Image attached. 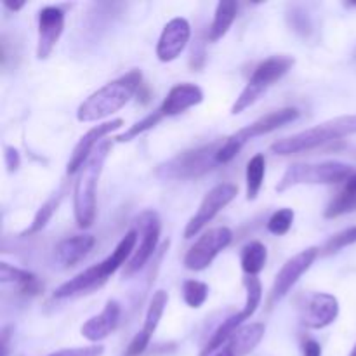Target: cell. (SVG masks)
<instances>
[{"label": "cell", "instance_id": "6da1fadb", "mask_svg": "<svg viewBox=\"0 0 356 356\" xmlns=\"http://www.w3.org/2000/svg\"><path fill=\"white\" fill-rule=\"evenodd\" d=\"M143 82V73L139 70H131L125 75L111 80L106 86L90 94L76 110L79 122L89 124V122L103 120L110 115L117 113L131 101V97L138 92Z\"/></svg>", "mask_w": 356, "mask_h": 356}, {"label": "cell", "instance_id": "7a4b0ae2", "mask_svg": "<svg viewBox=\"0 0 356 356\" xmlns=\"http://www.w3.org/2000/svg\"><path fill=\"white\" fill-rule=\"evenodd\" d=\"M111 149V141H101L92 155L87 159L73 188V212L75 221L80 228H90L96 219V191L97 181L103 172L104 162Z\"/></svg>", "mask_w": 356, "mask_h": 356}, {"label": "cell", "instance_id": "3957f363", "mask_svg": "<svg viewBox=\"0 0 356 356\" xmlns=\"http://www.w3.org/2000/svg\"><path fill=\"white\" fill-rule=\"evenodd\" d=\"M353 134H356V115H344L273 143L271 152L275 155H298Z\"/></svg>", "mask_w": 356, "mask_h": 356}, {"label": "cell", "instance_id": "277c9868", "mask_svg": "<svg viewBox=\"0 0 356 356\" xmlns=\"http://www.w3.org/2000/svg\"><path fill=\"white\" fill-rule=\"evenodd\" d=\"M356 174L355 167L344 162H322V163H292L287 167L275 190L284 193L289 188L299 184H337L348 183Z\"/></svg>", "mask_w": 356, "mask_h": 356}, {"label": "cell", "instance_id": "5b68a950", "mask_svg": "<svg viewBox=\"0 0 356 356\" xmlns=\"http://www.w3.org/2000/svg\"><path fill=\"white\" fill-rule=\"evenodd\" d=\"M298 117H299L298 108L287 106V108H280V110H275L271 111V113L264 115V117L257 118L256 122L238 129L235 134L229 136V138L219 146L216 160H218V163L232 162V160L242 152L243 146H245L249 141H252L254 138L270 134V132L280 129L282 125H287L291 124V122H294Z\"/></svg>", "mask_w": 356, "mask_h": 356}, {"label": "cell", "instance_id": "8992f818", "mask_svg": "<svg viewBox=\"0 0 356 356\" xmlns=\"http://www.w3.org/2000/svg\"><path fill=\"white\" fill-rule=\"evenodd\" d=\"M294 63L296 59L292 56H271V58L259 63L250 75L245 89L236 97L232 108V115H238L249 106H252L277 80H280L294 66Z\"/></svg>", "mask_w": 356, "mask_h": 356}, {"label": "cell", "instance_id": "52a82bcc", "mask_svg": "<svg viewBox=\"0 0 356 356\" xmlns=\"http://www.w3.org/2000/svg\"><path fill=\"white\" fill-rule=\"evenodd\" d=\"M243 285H245V291H247V301L245 306L240 309L236 315H232L228 320L221 323L218 327L214 334H212L211 341L207 343L205 350L202 351L200 356H207L212 355L214 351H218L240 327H243V322L245 320H250L254 316V313L257 312L261 305V299H263V285H261L259 278L257 277H245L243 278Z\"/></svg>", "mask_w": 356, "mask_h": 356}, {"label": "cell", "instance_id": "ba28073f", "mask_svg": "<svg viewBox=\"0 0 356 356\" xmlns=\"http://www.w3.org/2000/svg\"><path fill=\"white\" fill-rule=\"evenodd\" d=\"M218 149L219 146L214 143V145L204 146V148L181 153V155L174 156L172 160L160 165L156 170V176L163 177V179H190V177L202 176L218 163V160H216Z\"/></svg>", "mask_w": 356, "mask_h": 356}, {"label": "cell", "instance_id": "9c48e42d", "mask_svg": "<svg viewBox=\"0 0 356 356\" xmlns=\"http://www.w3.org/2000/svg\"><path fill=\"white\" fill-rule=\"evenodd\" d=\"M233 233L226 226L212 228L205 232L200 238L195 242V245L184 256V266L190 271H204L212 264L221 250L232 243Z\"/></svg>", "mask_w": 356, "mask_h": 356}, {"label": "cell", "instance_id": "30bf717a", "mask_svg": "<svg viewBox=\"0 0 356 356\" xmlns=\"http://www.w3.org/2000/svg\"><path fill=\"white\" fill-rule=\"evenodd\" d=\"M318 254H320V249H316V247H309V249L301 250L299 254H296L294 257H291V259L282 266V270L278 271V275L275 277L270 296H268V301H266L268 308L270 309L273 308L277 302H280L282 299L291 292V289L298 284L299 278H301L302 275L312 268V264L315 263Z\"/></svg>", "mask_w": 356, "mask_h": 356}, {"label": "cell", "instance_id": "8fae6325", "mask_svg": "<svg viewBox=\"0 0 356 356\" xmlns=\"http://www.w3.org/2000/svg\"><path fill=\"white\" fill-rule=\"evenodd\" d=\"M238 195V188L232 183H221L216 184L211 191L204 197L200 207L195 212L193 218L190 219V222L186 225L184 229V238H193L195 235L202 232L216 216L219 214L221 209H225L226 205L232 204L235 200V197Z\"/></svg>", "mask_w": 356, "mask_h": 356}, {"label": "cell", "instance_id": "7c38bea8", "mask_svg": "<svg viewBox=\"0 0 356 356\" xmlns=\"http://www.w3.org/2000/svg\"><path fill=\"white\" fill-rule=\"evenodd\" d=\"M136 225H138V233L141 236L138 249H136L132 259L125 264L124 277L136 273L141 270L149 257L155 254L156 245L160 240V229H162V222H160L159 214L155 211H145L136 218Z\"/></svg>", "mask_w": 356, "mask_h": 356}, {"label": "cell", "instance_id": "4fadbf2b", "mask_svg": "<svg viewBox=\"0 0 356 356\" xmlns=\"http://www.w3.org/2000/svg\"><path fill=\"white\" fill-rule=\"evenodd\" d=\"M65 30V10L58 6H45L38 13L37 58L47 59Z\"/></svg>", "mask_w": 356, "mask_h": 356}, {"label": "cell", "instance_id": "5bb4252c", "mask_svg": "<svg viewBox=\"0 0 356 356\" xmlns=\"http://www.w3.org/2000/svg\"><path fill=\"white\" fill-rule=\"evenodd\" d=\"M339 316V301L332 294L316 292L306 301L301 313V323L308 329L320 330L332 325Z\"/></svg>", "mask_w": 356, "mask_h": 356}, {"label": "cell", "instance_id": "9a60e30c", "mask_svg": "<svg viewBox=\"0 0 356 356\" xmlns=\"http://www.w3.org/2000/svg\"><path fill=\"white\" fill-rule=\"evenodd\" d=\"M191 37V26L184 17H174L163 26L156 44V58L162 63H170L179 58Z\"/></svg>", "mask_w": 356, "mask_h": 356}, {"label": "cell", "instance_id": "2e32d148", "mask_svg": "<svg viewBox=\"0 0 356 356\" xmlns=\"http://www.w3.org/2000/svg\"><path fill=\"white\" fill-rule=\"evenodd\" d=\"M124 124L125 122L122 120V118H113V120L104 122V124H99L96 125V127L90 129V131H87L86 134L80 138V141L76 143L75 148H73L72 156H70L68 160V165H66V172H68L70 176L79 172V170L82 169L83 163L87 162V159L92 155L94 149L97 148L101 139H103L104 136L110 134V132L118 131L120 127H124Z\"/></svg>", "mask_w": 356, "mask_h": 356}, {"label": "cell", "instance_id": "e0dca14e", "mask_svg": "<svg viewBox=\"0 0 356 356\" xmlns=\"http://www.w3.org/2000/svg\"><path fill=\"white\" fill-rule=\"evenodd\" d=\"M167 302H169V294H167L165 291H156L155 294H153L148 306V312H146L143 329L139 330L134 336V339L131 341L127 351H125V356H139L141 353H145L149 341H152L153 334H155L156 327H159L160 318H162L163 312H165Z\"/></svg>", "mask_w": 356, "mask_h": 356}, {"label": "cell", "instance_id": "ac0fdd59", "mask_svg": "<svg viewBox=\"0 0 356 356\" xmlns=\"http://www.w3.org/2000/svg\"><path fill=\"white\" fill-rule=\"evenodd\" d=\"M264 332L266 327L263 323H249L240 327L218 351L207 356H247L263 341Z\"/></svg>", "mask_w": 356, "mask_h": 356}, {"label": "cell", "instance_id": "d6986e66", "mask_svg": "<svg viewBox=\"0 0 356 356\" xmlns=\"http://www.w3.org/2000/svg\"><path fill=\"white\" fill-rule=\"evenodd\" d=\"M120 305L115 299H110L99 315L92 316V318H89L83 323L80 332L90 343H99V341L106 339L108 336H111L115 332V329L118 327V322H120Z\"/></svg>", "mask_w": 356, "mask_h": 356}, {"label": "cell", "instance_id": "ffe728a7", "mask_svg": "<svg viewBox=\"0 0 356 356\" xmlns=\"http://www.w3.org/2000/svg\"><path fill=\"white\" fill-rule=\"evenodd\" d=\"M202 101H204V90L200 87L188 82L177 83L169 90L162 106H160V111L163 113V117H174V115H179L190 108L197 106Z\"/></svg>", "mask_w": 356, "mask_h": 356}, {"label": "cell", "instance_id": "44dd1931", "mask_svg": "<svg viewBox=\"0 0 356 356\" xmlns=\"http://www.w3.org/2000/svg\"><path fill=\"white\" fill-rule=\"evenodd\" d=\"M108 278L104 277L103 270H101V264H94V266L87 268L82 273L75 275L73 278H70L68 282H65L63 285H59L54 291L56 299H68L73 296L80 294H89V292L96 291L101 285L106 284Z\"/></svg>", "mask_w": 356, "mask_h": 356}, {"label": "cell", "instance_id": "7402d4cb", "mask_svg": "<svg viewBox=\"0 0 356 356\" xmlns=\"http://www.w3.org/2000/svg\"><path fill=\"white\" fill-rule=\"evenodd\" d=\"M94 245H96V238L92 235H75L65 238L54 249L56 263L61 264L63 268H73L89 256Z\"/></svg>", "mask_w": 356, "mask_h": 356}, {"label": "cell", "instance_id": "603a6c76", "mask_svg": "<svg viewBox=\"0 0 356 356\" xmlns=\"http://www.w3.org/2000/svg\"><path fill=\"white\" fill-rule=\"evenodd\" d=\"M138 240H139L138 229H131V232L125 233V236L118 242V245L115 247L113 252H111L106 259L99 263L104 277L110 278L118 268L124 266V264H127L129 261L132 259L136 249H138Z\"/></svg>", "mask_w": 356, "mask_h": 356}, {"label": "cell", "instance_id": "cb8c5ba5", "mask_svg": "<svg viewBox=\"0 0 356 356\" xmlns=\"http://www.w3.org/2000/svg\"><path fill=\"white\" fill-rule=\"evenodd\" d=\"M236 10H238V6L233 0H221L218 3L214 21H212L211 28H209V40L218 42L228 33V30L232 28L233 21L236 17Z\"/></svg>", "mask_w": 356, "mask_h": 356}, {"label": "cell", "instance_id": "d4e9b609", "mask_svg": "<svg viewBox=\"0 0 356 356\" xmlns=\"http://www.w3.org/2000/svg\"><path fill=\"white\" fill-rule=\"evenodd\" d=\"M240 261H242V270L245 271L247 277H257V275L264 270V266H266V245L257 242V240L247 243L242 249V257H240Z\"/></svg>", "mask_w": 356, "mask_h": 356}, {"label": "cell", "instance_id": "484cf974", "mask_svg": "<svg viewBox=\"0 0 356 356\" xmlns=\"http://www.w3.org/2000/svg\"><path fill=\"white\" fill-rule=\"evenodd\" d=\"M264 174H266V159H264L263 153H257L247 163V200H256L257 198L261 188H263Z\"/></svg>", "mask_w": 356, "mask_h": 356}, {"label": "cell", "instance_id": "4316f807", "mask_svg": "<svg viewBox=\"0 0 356 356\" xmlns=\"http://www.w3.org/2000/svg\"><path fill=\"white\" fill-rule=\"evenodd\" d=\"M65 191H66V188H65V184H63V186L59 188V190L56 191V193L52 195V197L49 198V200L45 202L40 209H38L37 214H35V218H33V222L30 225V228L24 229V233H23L24 236L35 235V233H38L40 229H44L45 226H47V222L51 221V218L54 216V212L58 211L59 204H61L63 197H65Z\"/></svg>", "mask_w": 356, "mask_h": 356}, {"label": "cell", "instance_id": "83f0119b", "mask_svg": "<svg viewBox=\"0 0 356 356\" xmlns=\"http://www.w3.org/2000/svg\"><path fill=\"white\" fill-rule=\"evenodd\" d=\"M0 282L2 284H19L23 291H37V278L33 273L26 270H19L10 264L2 263L0 264Z\"/></svg>", "mask_w": 356, "mask_h": 356}, {"label": "cell", "instance_id": "f1b7e54d", "mask_svg": "<svg viewBox=\"0 0 356 356\" xmlns=\"http://www.w3.org/2000/svg\"><path fill=\"white\" fill-rule=\"evenodd\" d=\"M162 118H163V113H162V111H160V108H159V110H155V111H152V113H149V115H146V117L143 118V120L136 122L134 125H131V127H129L127 131L124 132V134L117 136V138H115V141H117V143L132 141V139L138 138L139 134H143V132H146V131H149V129L155 127V125L159 124V122L162 120Z\"/></svg>", "mask_w": 356, "mask_h": 356}, {"label": "cell", "instance_id": "f546056e", "mask_svg": "<svg viewBox=\"0 0 356 356\" xmlns=\"http://www.w3.org/2000/svg\"><path fill=\"white\" fill-rule=\"evenodd\" d=\"M209 298V285L200 280H186L183 284V299L190 308H200Z\"/></svg>", "mask_w": 356, "mask_h": 356}, {"label": "cell", "instance_id": "4dcf8cb0", "mask_svg": "<svg viewBox=\"0 0 356 356\" xmlns=\"http://www.w3.org/2000/svg\"><path fill=\"white\" fill-rule=\"evenodd\" d=\"M353 243H356V226H351V228L343 229V232L330 236V238L325 242V245L320 249V254L329 256V254L337 252V250L341 249H346V247L353 245Z\"/></svg>", "mask_w": 356, "mask_h": 356}, {"label": "cell", "instance_id": "1f68e13d", "mask_svg": "<svg viewBox=\"0 0 356 356\" xmlns=\"http://www.w3.org/2000/svg\"><path fill=\"white\" fill-rule=\"evenodd\" d=\"M356 211V193L353 191H346L344 190L336 200H332L329 204L325 211V218L327 219H334L339 218V216L348 214V212Z\"/></svg>", "mask_w": 356, "mask_h": 356}, {"label": "cell", "instance_id": "d6a6232c", "mask_svg": "<svg viewBox=\"0 0 356 356\" xmlns=\"http://www.w3.org/2000/svg\"><path fill=\"white\" fill-rule=\"evenodd\" d=\"M294 211L292 209H278L277 212H275L273 216L270 218V221H268V232L271 233V235H277V236H282L285 235V233H289V229L292 228V225H294Z\"/></svg>", "mask_w": 356, "mask_h": 356}, {"label": "cell", "instance_id": "836d02e7", "mask_svg": "<svg viewBox=\"0 0 356 356\" xmlns=\"http://www.w3.org/2000/svg\"><path fill=\"white\" fill-rule=\"evenodd\" d=\"M103 353L104 348L101 344H92V346L83 348H66V350H59L49 356H103Z\"/></svg>", "mask_w": 356, "mask_h": 356}, {"label": "cell", "instance_id": "e575fe53", "mask_svg": "<svg viewBox=\"0 0 356 356\" xmlns=\"http://www.w3.org/2000/svg\"><path fill=\"white\" fill-rule=\"evenodd\" d=\"M3 160H6V165L9 172L17 170V167H19L21 163L19 153H17V149L13 148V146H6V148H3Z\"/></svg>", "mask_w": 356, "mask_h": 356}, {"label": "cell", "instance_id": "d590c367", "mask_svg": "<svg viewBox=\"0 0 356 356\" xmlns=\"http://www.w3.org/2000/svg\"><path fill=\"white\" fill-rule=\"evenodd\" d=\"M302 353L305 356H322V346L315 339H308L302 344Z\"/></svg>", "mask_w": 356, "mask_h": 356}, {"label": "cell", "instance_id": "8d00e7d4", "mask_svg": "<svg viewBox=\"0 0 356 356\" xmlns=\"http://www.w3.org/2000/svg\"><path fill=\"white\" fill-rule=\"evenodd\" d=\"M346 191H353V193H356V174L353 177H351L350 181L346 183V188H344Z\"/></svg>", "mask_w": 356, "mask_h": 356}, {"label": "cell", "instance_id": "74e56055", "mask_svg": "<svg viewBox=\"0 0 356 356\" xmlns=\"http://www.w3.org/2000/svg\"><path fill=\"white\" fill-rule=\"evenodd\" d=\"M3 6L7 7V9H10V10H14V13H16V10H19L21 7L24 6V2H17V3H10V2H3Z\"/></svg>", "mask_w": 356, "mask_h": 356}, {"label": "cell", "instance_id": "f35d334b", "mask_svg": "<svg viewBox=\"0 0 356 356\" xmlns=\"http://www.w3.org/2000/svg\"><path fill=\"white\" fill-rule=\"evenodd\" d=\"M350 356H356V344H355V346H353V350H351Z\"/></svg>", "mask_w": 356, "mask_h": 356}]
</instances>
